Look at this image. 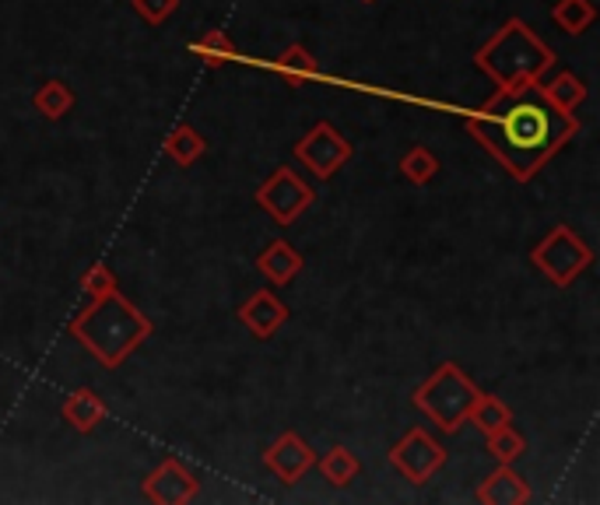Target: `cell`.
I'll return each instance as SVG.
<instances>
[{"mask_svg": "<svg viewBox=\"0 0 600 505\" xmlns=\"http://www.w3.org/2000/svg\"><path fill=\"white\" fill-rule=\"evenodd\" d=\"M579 130L576 116L558 112L537 82L527 88H495L492 99L468 116V133L492 151L516 183H531Z\"/></svg>", "mask_w": 600, "mask_h": 505, "instance_id": "obj_1", "label": "cell"}, {"mask_svg": "<svg viewBox=\"0 0 600 505\" xmlns=\"http://www.w3.org/2000/svg\"><path fill=\"white\" fill-rule=\"evenodd\" d=\"M67 330L103 368H120L144 341H151L154 323L130 299H124L120 291H113V296L92 299L71 320Z\"/></svg>", "mask_w": 600, "mask_h": 505, "instance_id": "obj_2", "label": "cell"}, {"mask_svg": "<svg viewBox=\"0 0 600 505\" xmlns=\"http://www.w3.org/2000/svg\"><path fill=\"white\" fill-rule=\"evenodd\" d=\"M474 67L495 88H527L555 67V50L527 22L510 18L485 46L474 53Z\"/></svg>", "mask_w": 600, "mask_h": 505, "instance_id": "obj_3", "label": "cell"}, {"mask_svg": "<svg viewBox=\"0 0 600 505\" xmlns=\"http://www.w3.org/2000/svg\"><path fill=\"white\" fill-rule=\"evenodd\" d=\"M481 390L457 362H442L436 373L415 390V407L439 432H457L468 421L471 404Z\"/></svg>", "mask_w": 600, "mask_h": 505, "instance_id": "obj_4", "label": "cell"}, {"mask_svg": "<svg viewBox=\"0 0 600 505\" xmlns=\"http://www.w3.org/2000/svg\"><path fill=\"white\" fill-rule=\"evenodd\" d=\"M531 260L555 288H569L593 264V253L569 225H558L534 246Z\"/></svg>", "mask_w": 600, "mask_h": 505, "instance_id": "obj_5", "label": "cell"}, {"mask_svg": "<svg viewBox=\"0 0 600 505\" xmlns=\"http://www.w3.org/2000/svg\"><path fill=\"white\" fill-rule=\"evenodd\" d=\"M317 193L313 186H309L299 172H292L288 165L275 169L270 176L257 186V204L267 211L270 218H275L278 225H292L299 222L309 207H313Z\"/></svg>", "mask_w": 600, "mask_h": 505, "instance_id": "obj_6", "label": "cell"}, {"mask_svg": "<svg viewBox=\"0 0 600 505\" xmlns=\"http://www.w3.org/2000/svg\"><path fill=\"white\" fill-rule=\"evenodd\" d=\"M442 463H447V445L432 439L425 429L404 432V439L390 450V468L411 484L432 481V474L442 471Z\"/></svg>", "mask_w": 600, "mask_h": 505, "instance_id": "obj_7", "label": "cell"}, {"mask_svg": "<svg viewBox=\"0 0 600 505\" xmlns=\"http://www.w3.org/2000/svg\"><path fill=\"white\" fill-rule=\"evenodd\" d=\"M296 159L313 172V176L320 180H331L338 176V169L347 165V159H352V144H347V138H341V133L334 130V123H317L309 127L299 144H296Z\"/></svg>", "mask_w": 600, "mask_h": 505, "instance_id": "obj_8", "label": "cell"}, {"mask_svg": "<svg viewBox=\"0 0 600 505\" xmlns=\"http://www.w3.org/2000/svg\"><path fill=\"white\" fill-rule=\"evenodd\" d=\"M141 492H144V498L159 502V505H186L201 495V477L176 456H165L159 468L144 477Z\"/></svg>", "mask_w": 600, "mask_h": 505, "instance_id": "obj_9", "label": "cell"}, {"mask_svg": "<svg viewBox=\"0 0 600 505\" xmlns=\"http://www.w3.org/2000/svg\"><path fill=\"white\" fill-rule=\"evenodd\" d=\"M264 463H267V471L275 474L278 481L296 484L317 463V453H313V445H309L299 432H281L275 442L267 445Z\"/></svg>", "mask_w": 600, "mask_h": 505, "instance_id": "obj_10", "label": "cell"}, {"mask_svg": "<svg viewBox=\"0 0 600 505\" xmlns=\"http://www.w3.org/2000/svg\"><path fill=\"white\" fill-rule=\"evenodd\" d=\"M236 316H239V323L249 330L254 337H260V341H270L278 334V330L285 326V320H288V309H285V302L275 296L270 288H260V291H254L239 309H236Z\"/></svg>", "mask_w": 600, "mask_h": 505, "instance_id": "obj_11", "label": "cell"}, {"mask_svg": "<svg viewBox=\"0 0 600 505\" xmlns=\"http://www.w3.org/2000/svg\"><path fill=\"white\" fill-rule=\"evenodd\" d=\"M478 502L489 505H527L531 502V484L513 471V463H499V468L478 484Z\"/></svg>", "mask_w": 600, "mask_h": 505, "instance_id": "obj_12", "label": "cell"}, {"mask_svg": "<svg viewBox=\"0 0 600 505\" xmlns=\"http://www.w3.org/2000/svg\"><path fill=\"white\" fill-rule=\"evenodd\" d=\"M306 267V257L285 239H275L260 257H257V270L264 275L267 284H292Z\"/></svg>", "mask_w": 600, "mask_h": 505, "instance_id": "obj_13", "label": "cell"}, {"mask_svg": "<svg viewBox=\"0 0 600 505\" xmlns=\"http://www.w3.org/2000/svg\"><path fill=\"white\" fill-rule=\"evenodd\" d=\"M61 415H64V421L71 425L74 432H82V436H88V432H95L99 425L106 421V404H103V397L95 394V390H88V386H82V390H74L67 400H64V407H61Z\"/></svg>", "mask_w": 600, "mask_h": 505, "instance_id": "obj_14", "label": "cell"}, {"mask_svg": "<svg viewBox=\"0 0 600 505\" xmlns=\"http://www.w3.org/2000/svg\"><path fill=\"white\" fill-rule=\"evenodd\" d=\"M540 95L558 109V112H566V116H576V109L587 103V85L579 82V77L572 71H562V74H555L548 85H540Z\"/></svg>", "mask_w": 600, "mask_h": 505, "instance_id": "obj_15", "label": "cell"}, {"mask_svg": "<svg viewBox=\"0 0 600 505\" xmlns=\"http://www.w3.org/2000/svg\"><path fill=\"white\" fill-rule=\"evenodd\" d=\"M32 106L39 109V116H46V120L56 123L74 109V88L67 82H61V77H50V82H43L35 88Z\"/></svg>", "mask_w": 600, "mask_h": 505, "instance_id": "obj_16", "label": "cell"}, {"mask_svg": "<svg viewBox=\"0 0 600 505\" xmlns=\"http://www.w3.org/2000/svg\"><path fill=\"white\" fill-rule=\"evenodd\" d=\"M204 151H207V141L201 138L197 130H193L190 123H180V127H172L169 130V138H165V154L172 162H176L180 169H190L193 162H201L204 159Z\"/></svg>", "mask_w": 600, "mask_h": 505, "instance_id": "obj_17", "label": "cell"}, {"mask_svg": "<svg viewBox=\"0 0 600 505\" xmlns=\"http://www.w3.org/2000/svg\"><path fill=\"white\" fill-rule=\"evenodd\" d=\"M320 474L334 484V488H347L358 474H362V460L347 450V445H334V450H326L323 460H320Z\"/></svg>", "mask_w": 600, "mask_h": 505, "instance_id": "obj_18", "label": "cell"}, {"mask_svg": "<svg viewBox=\"0 0 600 505\" xmlns=\"http://www.w3.org/2000/svg\"><path fill=\"white\" fill-rule=\"evenodd\" d=\"M468 421L474 425V429H481V432H495L499 425H506V421H513V411H510V404H502L499 397H492V394H478L474 397V404H471V411H468Z\"/></svg>", "mask_w": 600, "mask_h": 505, "instance_id": "obj_19", "label": "cell"}, {"mask_svg": "<svg viewBox=\"0 0 600 505\" xmlns=\"http://www.w3.org/2000/svg\"><path fill=\"white\" fill-rule=\"evenodd\" d=\"M400 172H404V180H408V183L425 186V183L436 180L439 159L425 144H415V148H408V151L400 154Z\"/></svg>", "mask_w": 600, "mask_h": 505, "instance_id": "obj_20", "label": "cell"}, {"mask_svg": "<svg viewBox=\"0 0 600 505\" xmlns=\"http://www.w3.org/2000/svg\"><path fill=\"white\" fill-rule=\"evenodd\" d=\"M551 18H555V25L562 29V32L579 35V32H587L593 25L597 8L590 4V0H558Z\"/></svg>", "mask_w": 600, "mask_h": 505, "instance_id": "obj_21", "label": "cell"}, {"mask_svg": "<svg viewBox=\"0 0 600 505\" xmlns=\"http://www.w3.org/2000/svg\"><path fill=\"white\" fill-rule=\"evenodd\" d=\"M190 53L197 56V61H204L207 67H222L228 61H236V46H232V39L222 32V29H211L204 32L197 43L190 46Z\"/></svg>", "mask_w": 600, "mask_h": 505, "instance_id": "obj_22", "label": "cell"}, {"mask_svg": "<svg viewBox=\"0 0 600 505\" xmlns=\"http://www.w3.org/2000/svg\"><path fill=\"white\" fill-rule=\"evenodd\" d=\"M485 442H489V453H492L499 463H513V460H519V456L527 453V439H524V432H519L513 421L499 425L495 432L485 436Z\"/></svg>", "mask_w": 600, "mask_h": 505, "instance_id": "obj_23", "label": "cell"}, {"mask_svg": "<svg viewBox=\"0 0 600 505\" xmlns=\"http://www.w3.org/2000/svg\"><path fill=\"white\" fill-rule=\"evenodd\" d=\"M275 71L285 77V82L302 85V82H309V77H317V61L306 46H288L275 61Z\"/></svg>", "mask_w": 600, "mask_h": 505, "instance_id": "obj_24", "label": "cell"}, {"mask_svg": "<svg viewBox=\"0 0 600 505\" xmlns=\"http://www.w3.org/2000/svg\"><path fill=\"white\" fill-rule=\"evenodd\" d=\"M82 288H85L88 299H103V296H113V291H120V281H116V275L106 264H95V267L85 270Z\"/></svg>", "mask_w": 600, "mask_h": 505, "instance_id": "obj_25", "label": "cell"}, {"mask_svg": "<svg viewBox=\"0 0 600 505\" xmlns=\"http://www.w3.org/2000/svg\"><path fill=\"white\" fill-rule=\"evenodd\" d=\"M130 8H133V14L141 18V22H148V25H165L172 14H176V8H180V0H130Z\"/></svg>", "mask_w": 600, "mask_h": 505, "instance_id": "obj_26", "label": "cell"}, {"mask_svg": "<svg viewBox=\"0 0 600 505\" xmlns=\"http://www.w3.org/2000/svg\"><path fill=\"white\" fill-rule=\"evenodd\" d=\"M362 4H376V0H362Z\"/></svg>", "mask_w": 600, "mask_h": 505, "instance_id": "obj_27", "label": "cell"}]
</instances>
